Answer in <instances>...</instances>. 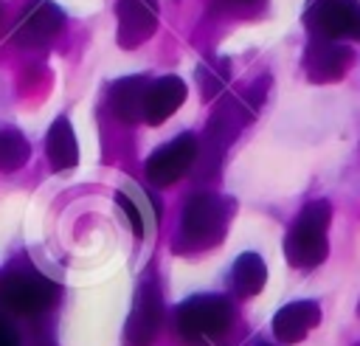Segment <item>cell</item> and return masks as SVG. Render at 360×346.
Masks as SVG:
<instances>
[{"label": "cell", "instance_id": "6da1fadb", "mask_svg": "<svg viewBox=\"0 0 360 346\" xmlns=\"http://www.w3.org/2000/svg\"><path fill=\"white\" fill-rule=\"evenodd\" d=\"M264 90H267V79L262 76L256 84H250L242 96H228L225 101H219L205 124L202 132V143L197 146V160H200V172L205 177H214L225 149L236 141V135L242 132V127L256 118L262 101H264Z\"/></svg>", "mask_w": 360, "mask_h": 346}, {"label": "cell", "instance_id": "7a4b0ae2", "mask_svg": "<svg viewBox=\"0 0 360 346\" xmlns=\"http://www.w3.org/2000/svg\"><path fill=\"white\" fill-rule=\"evenodd\" d=\"M236 203L231 197L214 194V191H194L186 205H183V219H180V245L174 250H208L222 242L228 233L231 217H233Z\"/></svg>", "mask_w": 360, "mask_h": 346}, {"label": "cell", "instance_id": "3957f363", "mask_svg": "<svg viewBox=\"0 0 360 346\" xmlns=\"http://www.w3.org/2000/svg\"><path fill=\"white\" fill-rule=\"evenodd\" d=\"M329 222L332 205L326 200H312L301 208L295 222L284 236V256L298 270H312L329 256Z\"/></svg>", "mask_w": 360, "mask_h": 346}, {"label": "cell", "instance_id": "277c9868", "mask_svg": "<svg viewBox=\"0 0 360 346\" xmlns=\"http://www.w3.org/2000/svg\"><path fill=\"white\" fill-rule=\"evenodd\" d=\"M59 298L56 281L34 267H8L0 276V307L11 315L39 318Z\"/></svg>", "mask_w": 360, "mask_h": 346}, {"label": "cell", "instance_id": "5b68a950", "mask_svg": "<svg viewBox=\"0 0 360 346\" xmlns=\"http://www.w3.org/2000/svg\"><path fill=\"white\" fill-rule=\"evenodd\" d=\"M233 323V304L225 295H191L174 309V332L186 343H202L222 332H228Z\"/></svg>", "mask_w": 360, "mask_h": 346}, {"label": "cell", "instance_id": "8992f818", "mask_svg": "<svg viewBox=\"0 0 360 346\" xmlns=\"http://www.w3.org/2000/svg\"><path fill=\"white\" fill-rule=\"evenodd\" d=\"M304 25L312 37L360 39V0H309Z\"/></svg>", "mask_w": 360, "mask_h": 346}, {"label": "cell", "instance_id": "52a82bcc", "mask_svg": "<svg viewBox=\"0 0 360 346\" xmlns=\"http://www.w3.org/2000/svg\"><path fill=\"white\" fill-rule=\"evenodd\" d=\"M197 138L191 132H183L172 141H166L163 146H158L146 163H143V172H146V180L158 188H166L172 183H177L180 177L188 174V169L194 166L197 160Z\"/></svg>", "mask_w": 360, "mask_h": 346}, {"label": "cell", "instance_id": "ba28073f", "mask_svg": "<svg viewBox=\"0 0 360 346\" xmlns=\"http://www.w3.org/2000/svg\"><path fill=\"white\" fill-rule=\"evenodd\" d=\"M160 326H163V295L158 281L152 276H143L127 318V340L132 346H152L155 338L160 335Z\"/></svg>", "mask_w": 360, "mask_h": 346}, {"label": "cell", "instance_id": "9c48e42d", "mask_svg": "<svg viewBox=\"0 0 360 346\" xmlns=\"http://www.w3.org/2000/svg\"><path fill=\"white\" fill-rule=\"evenodd\" d=\"M65 25V14L53 0H28L14 25V42L20 48L48 45Z\"/></svg>", "mask_w": 360, "mask_h": 346}, {"label": "cell", "instance_id": "30bf717a", "mask_svg": "<svg viewBox=\"0 0 360 346\" xmlns=\"http://www.w3.org/2000/svg\"><path fill=\"white\" fill-rule=\"evenodd\" d=\"M352 65V51L340 39H326V37H309L304 48V70L309 82L315 84H329L343 79V73Z\"/></svg>", "mask_w": 360, "mask_h": 346}, {"label": "cell", "instance_id": "8fae6325", "mask_svg": "<svg viewBox=\"0 0 360 346\" xmlns=\"http://www.w3.org/2000/svg\"><path fill=\"white\" fill-rule=\"evenodd\" d=\"M115 17H118V45L127 51L138 48L158 28V0H118Z\"/></svg>", "mask_w": 360, "mask_h": 346}, {"label": "cell", "instance_id": "7c38bea8", "mask_svg": "<svg viewBox=\"0 0 360 346\" xmlns=\"http://www.w3.org/2000/svg\"><path fill=\"white\" fill-rule=\"evenodd\" d=\"M186 93L188 90H186V82L180 76H160V79L149 82L146 98H143V121L152 127L163 124L186 101Z\"/></svg>", "mask_w": 360, "mask_h": 346}, {"label": "cell", "instance_id": "4fadbf2b", "mask_svg": "<svg viewBox=\"0 0 360 346\" xmlns=\"http://www.w3.org/2000/svg\"><path fill=\"white\" fill-rule=\"evenodd\" d=\"M321 323V307L315 301H292L273 315V335L278 343H298Z\"/></svg>", "mask_w": 360, "mask_h": 346}, {"label": "cell", "instance_id": "5bb4252c", "mask_svg": "<svg viewBox=\"0 0 360 346\" xmlns=\"http://www.w3.org/2000/svg\"><path fill=\"white\" fill-rule=\"evenodd\" d=\"M146 87L149 79L146 76H124L118 82H112L110 93H107V104L112 110V115L124 124H135L143 118V98H146Z\"/></svg>", "mask_w": 360, "mask_h": 346}, {"label": "cell", "instance_id": "9a60e30c", "mask_svg": "<svg viewBox=\"0 0 360 346\" xmlns=\"http://www.w3.org/2000/svg\"><path fill=\"white\" fill-rule=\"evenodd\" d=\"M45 152L56 172H68L79 163V143H76V132L68 118H56L51 124L48 138H45Z\"/></svg>", "mask_w": 360, "mask_h": 346}, {"label": "cell", "instance_id": "2e32d148", "mask_svg": "<svg viewBox=\"0 0 360 346\" xmlns=\"http://www.w3.org/2000/svg\"><path fill=\"white\" fill-rule=\"evenodd\" d=\"M267 281V264L259 253H242L231 267V287L239 298L259 295Z\"/></svg>", "mask_w": 360, "mask_h": 346}, {"label": "cell", "instance_id": "e0dca14e", "mask_svg": "<svg viewBox=\"0 0 360 346\" xmlns=\"http://www.w3.org/2000/svg\"><path fill=\"white\" fill-rule=\"evenodd\" d=\"M31 158V143L20 129L3 127L0 129V172H14L25 166Z\"/></svg>", "mask_w": 360, "mask_h": 346}, {"label": "cell", "instance_id": "ac0fdd59", "mask_svg": "<svg viewBox=\"0 0 360 346\" xmlns=\"http://www.w3.org/2000/svg\"><path fill=\"white\" fill-rule=\"evenodd\" d=\"M197 79H200V90L205 98H214L219 90H225L228 79H231V62L228 59H208L205 65L197 68Z\"/></svg>", "mask_w": 360, "mask_h": 346}, {"label": "cell", "instance_id": "d6986e66", "mask_svg": "<svg viewBox=\"0 0 360 346\" xmlns=\"http://www.w3.org/2000/svg\"><path fill=\"white\" fill-rule=\"evenodd\" d=\"M115 203H118V205H121V211L127 214L132 233L141 239V236L146 233V211H143V205H141V188H132V191H118Z\"/></svg>", "mask_w": 360, "mask_h": 346}, {"label": "cell", "instance_id": "ffe728a7", "mask_svg": "<svg viewBox=\"0 0 360 346\" xmlns=\"http://www.w3.org/2000/svg\"><path fill=\"white\" fill-rule=\"evenodd\" d=\"M0 346H20V335L6 318H0Z\"/></svg>", "mask_w": 360, "mask_h": 346}, {"label": "cell", "instance_id": "44dd1931", "mask_svg": "<svg viewBox=\"0 0 360 346\" xmlns=\"http://www.w3.org/2000/svg\"><path fill=\"white\" fill-rule=\"evenodd\" d=\"M231 3H239V6H248V3H253V0H231Z\"/></svg>", "mask_w": 360, "mask_h": 346}, {"label": "cell", "instance_id": "7402d4cb", "mask_svg": "<svg viewBox=\"0 0 360 346\" xmlns=\"http://www.w3.org/2000/svg\"><path fill=\"white\" fill-rule=\"evenodd\" d=\"M3 14H6V8H3V0H0V23H3Z\"/></svg>", "mask_w": 360, "mask_h": 346}, {"label": "cell", "instance_id": "603a6c76", "mask_svg": "<svg viewBox=\"0 0 360 346\" xmlns=\"http://www.w3.org/2000/svg\"><path fill=\"white\" fill-rule=\"evenodd\" d=\"M256 346H270V343H264V340H259V343H256Z\"/></svg>", "mask_w": 360, "mask_h": 346}]
</instances>
